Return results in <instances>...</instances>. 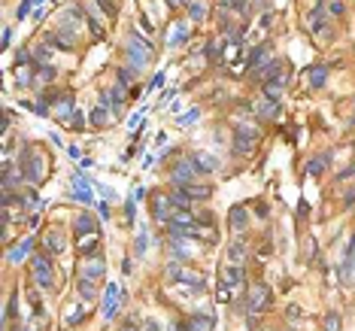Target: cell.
I'll return each mask as SVG.
<instances>
[{"mask_svg": "<svg viewBox=\"0 0 355 331\" xmlns=\"http://www.w3.org/2000/svg\"><path fill=\"white\" fill-rule=\"evenodd\" d=\"M173 97H176V91H173V88H167V91H164V97H161V103H167V100H173Z\"/></svg>", "mask_w": 355, "mask_h": 331, "instance_id": "91938a15", "label": "cell"}, {"mask_svg": "<svg viewBox=\"0 0 355 331\" xmlns=\"http://www.w3.org/2000/svg\"><path fill=\"white\" fill-rule=\"evenodd\" d=\"M152 213H155V219H158V222H170V219H173V213H176V207H173L170 195H155V198H152Z\"/></svg>", "mask_w": 355, "mask_h": 331, "instance_id": "ba28073f", "label": "cell"}, {"mask_svg": "<svg viewBox=\"0 0 355 331\" xmlns=\"http://www.w3.org/2000/svg\"><path fill=\"white\" fill-rule=\"evenodd\" d=\"M185 40H188V27H185V21H179V24H176V30H173V36H170V43H167V46H182V43H185Z\"/></svg>", "mask_w": 355, "mask_h": 331, "instance_id": "f546056e", "label": "cell"}, {"mask_svg": "<svg viewBox=\"0 0 355 331\" xmlns=\"http://www.w3.org/2000/svg\"><path fill=\"white\" fill-rule=\"evenodd\" d=\"M307 27H310L313 33H322V30H325V9H322V3H316V9L307 15Z\"/></svg>", "mask_w": 355, "mask_h": 331, "instance_id": "d6986e66", "label": "cell"}, {"mask_svg": "<svg viewBox=\"0 0 355 331\" xmlns=\"http://www.w3.org/2000/svg\"><path fill=\"white\" fill-rule=\"evenodd\" d=\"M194 176H198V164H194V158H182V161H176L173 170H170V179H173L176 186H191Z\"/></svg>", "mask_w": 355, "mask_h": 331, "instance_id": "277c9868", "label": "cell"}, {"mask_svg": "<svg viewBox=\"0 0 355 331\" xmlns=\"http://www.w3.org/2000/svg\"><path fill=\"white\" fill-rule=\"evenodd\" d=\"M67 125H70L73 131H82V128H85V119H82V113H73V116L67 119Z\"/></svg>", "mask_w": 355, "mask_h": 331, "instance_id": "ab89813d", "label": "cell"}, {"mask_svg": "<svg viewBox=\"0 0 355 331\" xmlns=\"http://www.w3.org/2000/svg\"><path fill=\"white\" fill-rule=\"evenodd\" d=\"M15 310H18V295L12 292V298H9V304H6V319H12V316H15Z\"/></svg>", "mask_w": 355, "mask_h": 331, "instance_id": "b9f144b4", "label": "cell"}, {"mask_svg": "<svg viewBox=\"0 0 355 331\" xmlns=\"http://www.w3.org/2000/svg\"><path fill=\"white\" fill-rule=\"evenodd\" d=\"M255 140H258V131L249 128V125H240V131H237V137H234V152H237V155H249V152L255 149Z\"/></svg>", "mask_w": 355, "mask_h": 331, "instance_id": "8992f818", "label": "cell"}, {"mask_svg": "<svg viewBox=\"0 0 355 331\" xmlns=\"http://www.w3.org/2000/svg\"><path fill=\"white\" fill-rule=\"evenodd\" d=\"M191 158H194L198 170H204V173H216V170H219V158H213V155H207V152H194Z\"/></svg>", "mask_w": 355, "mask_h": 331, "instance_id": "ffe728a7", "label": "cell"}, {"mask_svg": "<svg viewBox=\"0 0 355 331\" xmlns=\"http://www.w3.org/2000/svg\"><path fill=\"white\" fill-rule=\"evenodd\" d=\"M9 40H12V30H9V27H3V46H9Z\"/></svg>", "mask_w": 355, "mask_h": 331, "instance_id": "94428289", "label": "cell"}, {"mask_svg": "<svg viewBox=\"0 0 355 331\" xmlns=\"http://www.w3.org/2000/svg\"><path fill=\"white\" fill-rule=\"evenodd\" d=\"M97 213H100V219H109V207L106 204H97Z\"/></svg>", "mask_w": 355, "mask_h": 331, "instance_id": "6f0895ef", "label": "cell"}, {"mask_svg": "<svg viewBox=\"0 0 355 331\" xmlns=\"http://www.w3.org/2000/svg\"><path fill=\"white\" fill-rule=\"evenodd\" d=\"M43 46H46V43H43ZM43 46H40V49H36V52H33V55H36V61H40V64H46V61H49V58H52V52H49V49H43Z\"/></svg>", "mask_w": 355, "mask_h": 331, "instance_id": "f6af8a7d", "label": "cell"}, {"mask_svg": "<svg viewBox=\"0 0 355 331\" xmlns=\"http://www.w3.org/2000/svg\"><path fill=\"white\" fill-rule=\"evenodd\" d=\"M219 277H222V283H225L228 289H234V286H243V283H246V271H243L240 265H225Z\"/></svg>", "mask_w": 355, "mask_h": 331, "instance_id": "7c38bea8", "label": "cell"}, {"mask_svg": "<svg viewBox=\"0 0 355 331\" xmlns=\"http://www.w3.org/2000/svg\"><path fill=\"white\" fill-rule=\"evenodd\" d=\"M328 12H331V15H343V3H340V0H331V3H328Z\"/></svg>", "mask_w": 355, "mask_h": 331, "instance_id": "7dc6e473", "label": "cell"}, {"mask_svg": "<svg viewBox=\"0 0 355 331\" xmlns=\"http://www.w3.org/2000/svg\"><path fill=\"white\" fill-rule=\"evenodd\" d=\"M222 49H225V43H222V40H210V43H207V58H213V61H216V58H222Z\"/></svg>", "mask_w": 355, "mask_h": 331, "instance_id": "836d02e7", "label": "cell"}, {"mask_svg": "<svg viewBox=\"0 0 355 331\" xmlns=\"http://www.w3.org/2000/svg\"><path fill=\"white\" fill-rule=\"evenodd\" d=\"M109 94H112V97H109V103H112V109L119 113V109L125 106V85H119V88H115V91H109Z\"/></svg>", "mask_w": 355, "mask_h": 331, "instance_id": "e575fe53", "label": "cell"}, {"mask_svg": "<svg viewBox=\"0 0 355 331\" xmlns=\"http://www.w3.org/2000/svg\"><path fill=\"white\" fill-rule=\"evenodd\" d=\"M340 280H343L346 286H352L355 283V234H352V240H349L346 259H343V265H340Z\"/></svg>", "mask_w": 355, "mask_h": 331, "instance_id": "8fae6325", "label": "cell"}, {"mask_svg": "<svg viewBox=\"0 0 355 331\" xmlns=\"http://www.w3.org/2000/svg\"><path fill=\"white\" fill-rule=\"evenodd\" d=\"M119 331H137V322L131 319V322H125V325H122V328H119Z\"/></svg>", "mask_w": 355, "mask_h": 331, "instance_id": "6125c7cd", "label": "cell"}, {"mask_svg": "<svg viewBox=\"0 0 355 331\" xmlns=\"http://www.w3.org/2000/svg\"><path fill=\"white\" fill-rule=\"evenodd\" d=\"M30 3H33V0H21V3H18V9H15V15H18V21H21V18L27 15V9H30Z\"/></svg>", "mask_w": 355, "mask_h": 331, "instance_id": "bcb514c9", "label": "cell"}, {"mask_svg": "<svg viewBox=\"0 0 355 331\" xmlns=\"http://www.w3.org/2000/svg\"><path fill=\"white\" fill-rule=\"evenodd\" d=\"M182 189L191 195V201H207V198H210V192H213L210 186H194V182H191V186H182Z\"/></svg>", "mask_w": 355, "mask_h": 331, "instance_id": "484cf974", "label": "cell"}, {"mask_svg": "<svg viewBox=\"0 0 355 331\" xmlns=\"http://www.w3.org/2000/svg\"><path fill=\"white\" fill-rule=\"evenodd\" d=\"M43 243H46V249H49V252H55V255L67 249V243H64V234H61V231H46Z\"/></svg>", "mask_w": 355, "mask_h": 331, "instance_id": "44dd1931", "label": "cell"}, {"mask_svg": "<svg viewBox=\"0 0 355 331\" xmlns=\"http://www.w3.org/2000/svg\"><path fill=\"white\" fill-rule=\"evenodd\" d=\"M18 173L24 176V182H40L46 176V158L33 149V146H21L18 155Z\"/></svg>", "mask_w": 355, "mask_h": 331, "instance_id": "6da1fadb", "label": "cell"}, {"mask_svg": "<svg viewBox=\"0 0 355 331\" xmlns=\"http://www.w3.org/2000/svg\"><path fill=\"white\" fill-rule=\"evenodd\" d=\"M352 201H355V186H352V189H349V192H346V198H343V204H346V207H349V204H352Z\"/></svg>", "mask_w": 355, "mask_h": 331, "instance_id": "680465c9", "label": "cell"}, {"mask_svg": "<svg viewBox=\"0 0 355 331\" xmlns=\"http://www.w3.org/2000/svg\"><path fill=\"white\" fill-rule=\"evenodd\" d=\"M340 313L337 310H331V313H325V319H322V331H340Z\"/></svg>", "mask_w": 355, "mask_h": 331, "instance_id": "f1b7e54d", "label": "cell"}, {"mask_svg": "<svg viewBox=\"0 0 355 331\" xmlns=\"http://www.w3.org/2000/svg\"><path fill=\"white\" fill-rule=\"evenodd\" d=\"M198 119H201V106H191V109H185V113L179 116V125H182V128H188V125H194Z\"/></svg>", "mask_w": 355, "mask_h": 331, "instance_id": "d6a6232c", "label": "cell"}, {"mask_svg": "<svg viewBox=\"0 0 355 331\" xmlns=\"http://www.w3.org/2000/svg\"><path fill=\"white\" fill-rule=\"evenodd\" d=\"M255 116L258 119H277L280 116V100H270V97L261 94V100L255 103Z\"/></svg>", "mask_w": 355, "mask_h": 331, "instance_id": "9a60e30c", "label": "cell"}, {"mask_svg": "<svg viewBox=\"0 0 355 331\" xmlns=\"http://www.w3.org/2000/svg\"><path fill=\"white\" fill-rule=\"evenodd\" d=\"M94 189H97V192H100V195H103L106 201H115V192H112L109 186H94Z\"/></svg>", "mask_w": 355, "mask_h": 331, "instance_id": "f907efd6", "label": "cell"}, {"mask_svg": "<svg viewBox=\"0 0 355 331\" xmlns=\"http://www.w3.org/2000/svg\"><path fill=\"white\" fill-rule=\"evenodd\" d=\"M97 243H100V237H97V234H88V237H82L79 252H82V255H91V252L97 249Z\"/></svg>", "mask_w": 355, "mask_h": 331, "instance_id": "4dcf8cb0", "label": "cell"}, {"mask_svg": "<svg viewBox=\"0 0 355 331\" xmlns=\"http://www.w3.org/2000/svg\"><path fill=\"white\" fill-rule=\"evenodd\" d=\"M106 116H109V113H106V106H97V109H91V116H88V119H91V125H106V122H109Z\"/></svg>", "mask_w": 355, "mask_h": 331, "instance_id": "d590c367", "label": "cell"}, {"mask_svg": "<svg viewBox=\"0 0 355 331\" xmlns=\"http://www.w3.org/2000/svg\"><path fill=\"white\" fill-rule=\"evenodd\" d=\"M185 6H188V12H191L194 21H204V15H207V6L204 3H185Z\"/></svg>", "mask_w": 355, "mask_h": 331, "instance_id": "74e56055", "label": "cell"}, {"mask_svg": "<svg viewBox=\"0 0 355 331\" xmlns=\"http://www.w3.org/2000/svg\"><path fill=\"white\" fill-rule=\"evenodd\" d=\"M76 289H79V298H82V301H94V280H85V277H82Z\"/></svg>", "mask_w": 355, "mask_h": 331, "instance_id": "83f0119b", "label": "cell"}, {"mask_svg": "<svg viewBox=\"0 0 355 331\" xmlns=\"http://www.w3.org/2000/svg\"><path fill=\"white\" fill-rule=\"evenodd\" d=\"M30 249H33V237H24L21 243H15L9 252H6V259H9V265H18V262H24L27 255H30Z\"/></svg>", "mask_w": 355, "mask_h": 331, "instance_id": "4fadbf2b", "label": "cell"}, {"mask_svg": "<svg viewBox=\"0 0 355 331\" xmlns=\"http://www.w3.org/2000/svg\"><path fill=\"white\" fill-rule=\"evenodd\" d=\"M73 231H76L79 237H88V234H94V219H91V216H76V222H73Z\"/></svg>", "mask_w": 355, "mask_h": 331, "instance_id": "603a6c76", "label": "cell"}, {"mask_svg": "<svg viewBox=\"0 0 355 331\" xmlns=\"http://www.w3.org/2000/svg\"><path fill=\"white\" fill-rule=\"evenodd\" d=\"M228 225H231V231H243L249 225V210L246 207H234L231 216H228Z\"/></svg>", "mask_w": 355, "mask_h": 331, "instance_id": "ac0fdd59", "label": "cell"}, {"mask_svg": "<svg viewBox=\"0 0 355 331\" xmlns=\"http://www.w3.org/2000/svg\"><path fill=\"white\" fill-rule=\"evenodd\" d=\"M146 192H149V189H143V186H140V189H134V201H143V198H146Z\"/></svg>", "mask_w": 355, "mask_h": 331, "instance_id": "9f6ffc18", "label": "cell"}, {"mask_svg": "<svg viewBox=\"0 0 355 331\" xmlns=\"http://www.w3.org/2000/svg\"><path fill=\"white\" fill-rule=\"evenodd\" d=\"M36 76H40V82H52L55 79V67L52 64H40V73Z\"/></svg>", "mask_w": 355, "mask_h": 331, "instance_id": "f35d334b", "label": "cell"}, {"mask_svg": "<svg viewBox=\"0 0 355 331\" xmlns=\"http://www.w3.org/2000/svg\"><path fill=\"white\" fill-rule=\"evenodd\" d=\"M97 3H100V6H103V12H106V15H112V18H115V15H119V6H115V3H112V0H97Z\"/></svg>", "mask_w": 355, "mask_h": 331, "instance_id": "7bdbcfd3", "label": "cell"}, {"mask_svg": "<svg viewBox=\"0 0 355 331\" xmlns=\"http://www.w3.org/2000/svg\"><path fill=\"white\" fill-rule=\"evenodd\" d=\"M70 186H73V192H70V198H73V201H79V204H94V195H91V186H88V179H85L82 173H76Z\"/></svg>", "mask_w": 355, "mask_h": 331, "instance_id": "9c48e42d", "label": "cell"}, {"mask_svg": "<svg viewBox=\"0 0 355 331\" xmlns=\"http://www.w3.org/2000/svg\"><path fill=\"white\" fill-rule=\"evenodd\" d=\"M246 255H249V249H246V243H243V240H234V243L228 246V259H231L234 265H237V262L243 265V259H246Z\"/></svg>", "mask_w": 355, "mask_h": 331, "instance_id": "cb8c5ba5", "label": "cell"}, {"mask_svg": "<svg viewBox=\"0 0 355 331\" xmlns=\"http://www.w3.org/2000/svg\"><path fill=\"white\" fill-rule=\"evenodd\" d=\"M286 316H289L292 322H301V307H289V310H286Z\"/></svg>", "mask_w": 355, "mask_h": 331, "instance_id": "816d5d0a", "label": "cell"}, {"mask_svg": "<svg viewBox=\"0 0 355 331\" xmlns=\"http://www.w3.org/2000/svg\"><path fill=\"white\" fill-rule=\"evenodd\" d=\"M103 271H106V262L97 255V259H88V262H85L82 277H85V280H100V277H103Z\"/></svg>", "mask_w": 355, "mask_h": 331, "instance_id": "e0dca14e", "label": "cell"}, {"mask_svg": "<svg viewBox=\"0 0 355 331\" xmlns=\"http://www.w3.org/2000/svg\"><path fill=\"white\" fill-rule=\"evenodd\" d=\"M328 82V67H313L310 70V88H322Z\"/></svg>", "mask_w": 355, "mask_h": 331, "instance_id": "d4e9b609", "label": "cell"}, {"mask_svg": "<svg viewBox=\"0 0 355 331\" xmlns=\"http://www.w3.org/2000/svg\"><path fill=\"white\" fill-rule=\"evenodd\" d=\"M164 277H167V283L191 286V292H201V289L207 286V277H204L201 271H191V268H185V265H167Z\"/></svg>", "mask_w": 355, "mask_h": 331, "instance_id": "7a4b0ae2", "label": "cell"}, {"mask_svg": "<svg viewBox=\"0 0 355 331\" xmlns=\"http://www.w3.org/2000/svg\"><path fill=\"white\" fill-rule=\"evenodd\" d=\"M119 301H122V286H119V283H109V286L103 289V319H106V322L115 319Z\"/></svg>", "mask_w": 355, "mask_h": 331, "instance_id": "52a82bcc", "label": "cell"}, {"mask_svg": "<svg viewBox=\"0 0 355 331\" xmlns=\"http://www.w3.org/2000/svg\"><path fill=\"white\" fill-rule=\"evenodd\" d=\"M46 43H52L55 49H73V40H67L61 33H46Z\"/></svg>", "mask_w": 355, "mask_h": 331, "instance_id": "1f68e13d", "label": "cell"}, {"mask_svg": "<svg viewBox=\"0 0 355 331\" xmlns=\"http://www.w3.org/2000/svg\"><path fill=\"white\" fill-rule=\"evenodd\" d=\"M352 176H355V164H349L346 170H340V173H337V182H346V179H352Z\"/></svg>", "mask_w": 355, "mask_h": 331, "instance_id": "ee69618b", "label": "cell"}, {"mask_svg": "<svg viewBox=\"0 0 355 331\" xmlns=\"http://www.w3.org/2000/svg\"><path fill=\"white\" fill-rule=\"evenodd\" d=\"M125 219H128V222H134V201H128V204H125Z\"/></svg>", "mask_w": 355, "mask_h": 331, "instance_id": "f5cc1de1", "label": "cell"}, {"mask_svg": "<svg viewBox=\"0 0 355 331\" xmlns=\"http://www.w3.org/2000/svg\"><path fill=\"white\" fill-rule=\"evenodd\" d=\"M143 328H146V331H161V328H158V322H155V319H146V322H143Z\"/></svg>", "mask_w": 355, "mask_h": 331, "instance_id": "db71d44e", "label": "cell"}, {"mask_svg": "<svg viewBox=\"0 0 355 331\" xmlns=\"http://www.w3.org/2000/svg\"><path fill=\"white\" fill-rule=\"evenodd\" d=\"M182 325H185V331H213L216 328V316L213 313H191Z\"/></svg>", "mask_w": 355, "mask_h": 331, "instance_id": "30bf717a", "label": "cell"}, {"mask_svg": "<svg viewBox=\"0 0 355 331\" xmlns=\"http://www.w3.org/2000/svg\"><path fill=\"white\" fill-rule=\"evenodd\" d=\"M146 249H149V234H146V231H140V234H137V240H134V252H137V255H143Z\"/></svg>", "mask_w": 355, "mask_h": 331, "instance_id": "8d00e7d4", "label": "cell"}, {"mask_svg": "<svg viewBox=\"0 0 355 331\" xmlns=\"http://www.w3.org/2000/svg\"><path fill=\"white\" fill-rule=\"evenodd\" d=\"M15 79H18L21 85H30V79H33V76H30V70H18V73H15Z\"/></svg>", "mask_w": 355, "mask_h": 331, "instance_id": "c3c4849f", "label": "cell"}, {"mask_svg": "<svg viewBox=\"0 0 355 331\" xmlns=\"http://www.w3.org/2000/svg\"><path fill=\"white\" fill-rule=\"evenodd\" d=\"M119 82H122V85H131V67H122V70H119Z\"/></svg>", "mask_w": 355, "mask_h": 331, "instance_id": "681fc988", "label": "cell"}, {"mask_svg": "<svg viewBox=\"0 0 355 331\" xmlns=\"http://www.w3.org/2000/svg\"><path fill=\"white\" fill-rule=\"evenodd\" d=\"M158 85H164V73H155L152 76V88H158Z\"/></svg>", "mask_w": 355, "mask_h": 331, "instance_id": "11a10c76", "label": "cell"}, {"mask_svg": "<svg viewBox=\"0 0 355 331\" xmlns=\"http://www.w3.org/2000/svg\"><path fill=\"white\" fill-rule=\"evenodd\" d=\"M143 113H146V109H137V113L128 119V128H131V131H137V128H140V122H143Z\"/></svg>", "mask_w": 355, "mask_h": 331, "instance_id": "60d3db41", "label": "cell"}, {"mask_svg": "<svg viewBox=\"0 0 355 331\" xmlns=\"http://www.w3.org/2000/svg\"><path fill=\"white\" fill-rule=\"evenodd\" d=\"M79 21H88V18L82 15V9H79V6L64 9V21H61V27H64V30H70V33H73V30L79 27Z\"/></svg>", "mask_w": 355, "mask_h": 331, "instance_id": "2e32d148", "label": "cell"}, {"mask_svg": "<svg viewBox=\"0 0 355 331\" xmlns=\"http://www.w3.org/2000/svg\"><path fill=\"white\" fill-rule=\"evenodd\" d=\"M30 265H33V280H36V286H40V289H52L55 277H52V262H49V255H33Z\"/></svg>", "mask_w": 355, "mask_h": 331, "instance_id": "5b68a950", "label": "cell"}, {"mask_svg": "<svg viewBox=\"0 0 355 331\" xmlns=\"http://www.w3.org/2000/svg\"><path fill=\"white\" fill-rule=\"evenodd\" d=\"M33 3H43V0H33Z\"/></svg>", "mask_w": 355, "mask_h": 331, "instance_id": "be15d7a7", "label": "cell"}, {"mask_svg": "<svg viewBox=\"0 0 355 331\" xmlns=\"http://www.w3.org/2000/svg\"><path fill=\"white\" fill-rule=\"evenodd\" d=\"M82 319H85L82 307H67V310H64V325H70V328H73V325H79Z\"/></svg>", "mask_w": 355, "mask_h": 331, "instance_id": "4316f807", "label": "cell"}, {"mask_svg": "<svg viewBox=\"0 0 355 331\" xmlns=\"http://www.w3.org/2000/svg\"><path fill=\"white\" fill-rule=\"evenodd\" d=\"M325 164H331V152H325V155H319V158H310V161H307V173H310V176H319V173L325 170Z\"/></svg>", "mask_w": 355, "mask_h": 331, "instance_id": "7402d4cb", "label": "cell"}, {"mask_svg": "<svg viewBox=\"0 0 355 331\" xmlns=\"http://www.w3.org/2000/svg\"><path fill=\"white\" fill-rule=\"evenodd\" d=\"M24 331H30V328H24Z\"/></svg>", "mask_w": 355, "mask_h": 331, "instance_id": "e7e4bbea", "label": "cell"}, {"mask_svg": "<svg viewBox=\"0 0 355 331\" xmlns=\"http://www.w3.org/2000/svg\"><path fill=\"white\" fill-rule=\"evenodd\" d=\"M55 103H58V116H61V122H67V119L76 113V97H73L70 91H61Z\"/></svg>", "mask_w": 355, "mask_h": 331, "instance_id": "5bb4252c", "label": "cell"}, {"mask_svg": "<svg viewBox=\"0 0 355 331\" xmlns=\"http://www.w3.org/2000/svg\"><path fill=\"white\" fill-rule=\"evenodd\" d=\"M270 307V289L264 283H255L249 286V301H246V310H249V319H255L258 313H264Z\"/></svg>", "mask_w": 355, "mask_h": 331, "instance_id": "3957f363", "label": "cell"}]
</instances>
